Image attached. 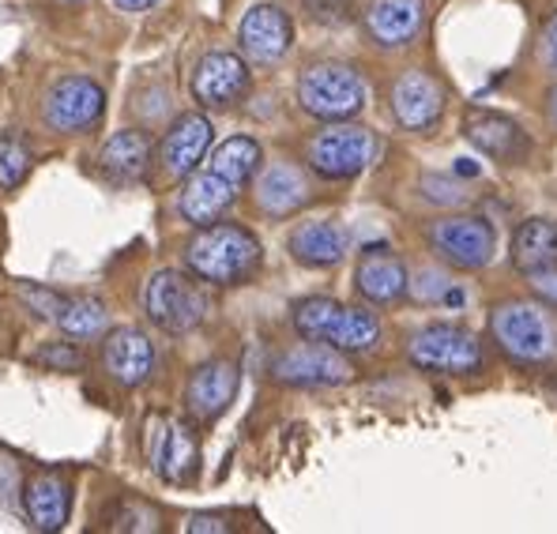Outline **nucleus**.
<instances>
[{
	"label": "nucleus",
	"instance_id": "5701e85b",
	"mask_svg": "<svg viewBox=\"0 0 557 534\" xmlns=\"http://www.w3.org/2000/svg\"><path fill=\"white\" fill-rule=\"evenodd\" d=\"M98 166H102V174L110 181H117V185H133L147 174V166H151V139L144 133H136V128H125V133L110 136L102 147V154H98Z\"/></svg>",
	"mask_w": 557,
	"mask_h": 534
},
{
	"label": "nucleus",
	"instance_id": "ddd939ff",
	"mask_svg": "<svg viewBox=\"0 0 557 534\" xmlns=\"http://www.w3.org/2000/svg\"><path fill=\"white\" fill-rule=\"evenodd\" d=\"M211 133H215V128H211V121L203 117V113H182V117L170 125V133L159 147L162 170H166L170 177L196 174V166H200L211 147Z\"/></svg>",
	"mask_w": 557,
	"mask_h": 534
},
{
	"label": "nucleus",
	"instance_id": "a878e982",
	"mask_svg": "<svg viewBox=\"0 0 557 534\" xmlns=\"http://www.w3.org/2000/svg\"><path fill=\"white\" fill-rule=\"evenodd\" d=\"M347 237L335 223H301L290 234V252L298 264L306 268H332L343 260Z\"/></svg>",
	"mask_w": 557,
	"mask_h": 534
},
{
	"label": "nucleus",
	"instance_id": "2f4dec72",
	"mask_svg": "<svg viewBox=\"0 0 557 534\" xmlns=\"http://www.w3.org/2000/svg\"><path fill=\"white\" fill-rule=\"evenodd\" d=\"M20 298L27 301V306H35V312H42V316L53 320L57 312H61V294L46 290V286H20Z\"/></svg>",
	"mask_w": 557,
	"mask_h": 534
},
{
	"label": "nucleus",
	"instance_id": "c9c22d12",
	"mask_svg": "<svg viewBox=\"0 0 557 534\" xmlns=\"http://www.w3.org/2000/svg\"><path fill=\"white\" fill-rule=\"evenodd\" d=\"M535 290L543 294L546 301H554L557 306V271H535Z\"/></svg>",
	"mask_w": 557,
	"mask_h": 534
},
{
	"label": "nucleus",
	"instance_id": "f3484780",
	"mask_svg": "<svg viewBox=\"0 0 557 534\" xmlns=\"http://www.w3.org/2000/svg\"><path fill=\"white\" fill-rule=\"evenodd\" d=\"M154 430V448H151V463L154 471L162 474L174 486H185V482L196 479V463H200V448H196V437L185 422H151Z\"/></svg>",
	"mask_w": 557,
	"mask_h": 534
},
{
	"label": "nucleus",
	"instance_id": "72a5a7b5",
	"mask_svg": "<svg viewBox=\"0 0 557 534\" xmlns=\"http://www.w3.org/2000/svg\"><path fill=\"white\" fill-rule=\"evenodd\" d=\"M422 193H425V200H433V203H460L463 200V188L456 185L453 177H425L422 181Z\"/></svg>",
	"mask_w": 557,
	"mask_h": 534
},
{
	"label": "nucleus",
	"instance_id": "b1692460",
	"mask_svg": "<svg viewBox=\"0 0 557 534\" xmlns=\"http://www.w3.org/2000/svg\"><path fill=\"white\" fill-rule=\"evenodd\" d=\"M309 200V181L290 162H275L257 181V203L268 215H290Z\"/></svg>",
	"mask_w": 557,
	"mask_h": 534
},
{
	"label": "nucleus",
	"instance_id": "9d476101",
	"mask_svg": "<svg viewBox=\"0 0 557 534\" xmlns=\"http://www.w3.org/2000/svg\"><path fill=\"white\" fill-rule=\"evenodd\" d=\"M430 241L448 264L467 268V271L486 268L490 257H494V245H497L490 223H482V219H474V215L437 219V223L430 226Z\"/></svg>",
	"mask_w": 557,
	"mask_h": 534
},
{
	"label": "nucleus",
	"instance_id": "f257e3e1",
	"mask_svg": "<svg viewBox=\"0 0 557 534\" xmlns=\"http://www.w3.org/2000/svg\"><path fill=\"white\" fill-rule=\"evenodd\" d=\"M185 264L196 278L237 286L260 268V241L237 223H211L185 245Z\"/></svg>",
	"mask_w": 557,
	"mask_h": 534
},
{
	"label": "nucleus",
	"instance_id": "7c9ffc66",
	"mask_svg": "<svg viewBox=\"0 0 557 534\" xmlns=\"http://www.w3.org/2000/svg\"><path fill=\"white\" fill-rule=\"evenodd\" d=\"M407 290H411L414 298H422V301H445L448 290H453V283H448L445 275L422 271V275H418V283H407Z\"/></svg>",
	"mask_w": 557,
	"mask_h": 534
},
{
	"label": "nucleus",
	"instance_id": "c85d7f7f",
	"mask_svg": "<svg viewBox=\"0 0 557 534\" xmlns=\"http://www.w3.org/2000/svg\"><path fill=\"white\" fill-rule=\"evenodd\" d=\"M30 151L27 144H23L20 136L12 133H0V188L4 193H12V188H20L23 181L30 174Z\"/></svg>",
	"mask_w": 557,
	"mask_h": 534
},
{
	"label": "nucleus",
	"instance_id": "473e14b6",
	"mask_svg": "<svg viewBox=\"0 0 557 534\" xmlns=\"http://www.w3.org/2000/svg\"><path fill=\"white\" fill-rule=\"evenodd\" d=\"M38 365H53V369H79V350L69 343H49L35 355Z\"/></svg>",
	"mask_w": 557,
	"mask_h": 534
},
{
	"label": "nucleus",
	"instance_id": "a211bd4d",
	"mask_svg": "<svg viewBox=\"0 0 557 534\" xmlns=\"http://www.w3.org/2000/svg\"><path fill=\"white\" fill-rule=\"evenodd\" d=\"M237 185H231L226 177H219L215 170H203V174H188L177 211L185 215V223L193 226H211L226 215V208L234 203Z\"/></svg>",
	"mask_w": 557,
	"mask_h": 534
},
{
	"label": "nucleus",
	"instance_id": "393cba45",
	"mask_svg": "<svg viewBox=\"0 0 557 534\" xmlns=\"http://www.w3.org/2000/svg\"><path fill=\"white\" fill-rule=\"evenodd\" d=\"M512 264L528 275L557 268V223L550 219H528L512 234Z\"/></svg>",
	"mask_w": 557,
	"mask_h": 534
},
{
	"label": "nucleus",
	"instance_id": "c756f323",
	"mask_svg": "<svg viewBox=\"0 0 557 534\" xmlns=\"http://www.w3.org/2000/svg\"><path fill=\"white\" fill-rule=\"evenodd\" d=\"M301 8L321 27H347L355 20V0H301Z\"/></svg>",
	"mask_w": 557,
	"mask_h": 534
},
{
	"label": "nucleus",
	"instance_id": "6e6552de",
	"mask_svg": "<svg viewBox=\"0 0 557 534\" xmlns=\"http://www.w3.org/2000/svg\"><path fill=\"white\" fill-rule=\"evenodd\" d=\"M275 381L294 384V388H332V384H347L355 376L350 361L343 350L327 347V343H301V347L286 350L272 365Z\"/></svg>",
	"mask_w": 557,
	"mask_h": 534
},
{
	"label": "nucleus",
	"instance_id": "0eeeda50",
	"mask_svg": "<svg viewBox=\"0 0 557 534\" xmlns=\"http://www.w3.org/2000/svg\"><path fill=\"white\" fill-rule=\"evenodd\" d=\"M381 144L362 125H332L309 144V166L327 181H343L362 174L376 159Z\"/></svg>",
	"mask_w": 557,
	"mask_h": 534
},
{
	"label": "nucleus",
	"instance_id": "1a4fd4ad",
	"mask_svg": "<svg viewBox=\"0 0 557 534\" xmlns=\"http://www.w3.org/2000/svg\"><path fill=\"white\" fill-rule=\"evenodd\" d=\"M106 90L87 76H64L46 95V125L53 133H84L102 121Z\"/></svg>",
	"mask_w": 557,
	"mask_h": 534
},
{
	"label": "nucleus",
	"instance_id": "412c9836",
	"mask_svg": "<svg viewBox=\"0 0 557 534\" xmlns=\"http://www.w3.org/2000/svg\"><path fill=\"white\" fill-rule=\"evenodd\" d=\"M463 136L471 139L479 151L494 154L502 162H516L528 154V136L520 133V125L502 113H486V110H474L471 117L463 121Z\"/></svg>",
	"mask_w": 557,
	"mask_h": 534
},
{
	"label": "nucleus",
	"instance_id": "f03ea898",
	"mask_svg": "<svg viewBox=\"0 0 557 534\" xmlns=\"http://www.w3.org/2000/svg\"><path fill=\"white\" fill-rule=\"evenodd\" d=\"M294 327H298L301 339L327 343V347L347 350V355L373 350L376 339H381V324H376L373 312L343 306V301H332V298L298 301V306H294Z\"/></svg>",
	"mask_w": 557,
	"mask_h": 534
},
{
	"label": "nucleus",
	"instance_id": "58836bf2",
	"mask_svg": "<svg viewBox=\"0 0 557 534\" xmlns=\"http://www.w3.org/2000/svg\"><path fill=\"white\" fill-rule=\"evenodd\" d=\"M550 117H554V125H557V90L550 95Z\"/></svg>",
	"mask_w": 557,
	"mask_h": 534
},
{
	"label": "nucleus",
	"instance_id": "39448f33",
	"mask_svg": "<svg viewBox=\"0 0 557 534\" xmlns=\"http://www.w3.org/2000/svg\"><path fill=\"white\" fill-rule=\"evenodd\" d=\"M490 332L497 347L516 361H546L557 343L550 316L531 301H502L490 312Z\"/></svg>",
	"mask_w": 557,
	"mask_h": 534
},
{
	"label": "nucleus",
	"instance_id": "9b49d317",
	"mask_svg": "<svg viewBox=\"0 0 557 534\" xmlns=\"http://www.w3.org/2000/svg\"><path fill=\"white\" fill-rule=\"evenodd\" d=\"M249 90V69L237 53H208L193 72V95L200 105L211 110H226V105L242 102Z\"/></svg>",
	"mask_w": 557,
	"mask_h": 534
},
{
	"label": "nucleus",
	"instance_id": "4468645a",
	"mask_svg": "<svg viewBox=\"0 0 557 534\" xmlns=\"http://www.w3.org/2000/svg\"><path fill=\"white\" fill-rule=\"evenodd\" d=\"M237 396V365L234 361H208L188 376L185 407L196 422H215Z\"/></svg>",
	"mask_w": 557,
	"mask_h": 534
},
{
	"label": "nucleus",
	"instance_id": "423d86ee",
	"mask_svg": "<svg viewBox=\"0 0 557 534\" xmlns=\"http://www.w3.org/2000/svg\"><path fill=\"white\" fill-rule=\"evenodd\" d=\"M407 355L418 369H430V373H479L482 369V347L471 332L456 324H430L422 332L411 335L407 343Z\"/></svg>",
	"mask_w": 557,
	"mask_h": 534
},
{
	"label": "nucleus",
	"instance_id": "aec40b11",
	"mask_svg": "<svg viewBox=\"0 0 557 534\" xmlns=\"http://www.w3.org/2000/svg\"><path fill=\"white\" fill-rule=\"evenodd\" d=\"M425 20V0H373L366 12V27H370L376 46H407L422 30Z\"/></svg>",
	"mask_w": 557,
	"mask_h": 534
},
{
	"label": "nucleus",
	"instance_id": "6ab92c4d",
	"mask_svg": "<svg viewBox=\"0 0 557 534\" xmlns=\"http://www.w3.org/2000/svg\"><path fill=\"white\" fill-rule=\"evenodd\" d=\"M72 489L61 474H35L23 486V512L35 531H61L69 523Z\"/></svg>",
	"mask_w": 557,
	"mask_h": 534
},
{
	"label": "nucleus",
	"instance_id": "bb28decb",
	"mask_svg": "<svg viewBox=\"0 0 557 534\" xmlns=\"http://www.w3.org/2000/svg\"><path fill=\"white\" fill-rule=\"evenodd\" d=\"M208 170H215L219 177H226L231 185L242 188L245 181L260 170V144L249 136H231L226 144H219L215 151H211Z\"/></svg>",
	"mask_w": 557,
	"mask_h": 534
},
{
	"label": "nucleus",
	"instance_id": "cd10ccee",
	"mask_svg": "<svg viewBox=\"0 0 557 534\" xmlns=\"http://www.w3.org/2000/svg\"><path fill=\"white\" fill-rule=\"evenodd\" d=\"M53 324L61 327L69 339H91V335H102L106 309H102V301H95V298H64Z\"/></svg>",
	"mask_w": 557,
	"mask_h": 534
},
{
	"label": "nucleus",
	"instance_id": "2eb2a0df",
	"mask_svg": "<svg viewBox=\"0 0 557 534\" xmlns=\"http://www.w3.org/2000/svg\"><path fill=\"white\" fill-rule=\"evenodd\" d=\"M102 365L121 388H136L151 376L154 369V347L139 327H117L102 343Z\"/></svg>",
	"mask_w": 557,
	"mask_h": 534
},
{
	"label": "nucleus",
	"instance_id": "f8f14e48",
	"mask_svg": "<svg viewBox=\"0 0 557 534\" xmlns=\"http://www.w3.org/2000/svg\"><path fill=\"white\" fill-rule=\"evenodd\" d=\"M441 110H445V87L425 72H404L392 84V113L411 133H425L437 125Z\"/></svg>",
	"mask_w": 557,
	"mask_h": 534
},
{
	"label": "nucleus",
	"instance_id": "4be33fe9",
	"mask_svg": "<svg viewBox=\"0 0 557 534\" xmlns=\"http://www.w3.org/2000/svg\"><path fill=\"white\" fill-rule=\"evenodd\" d=\"M355 286L362 298H370L373 306H388V301H399L407 294V268L399 257L384 249H373L358 260L355 271Z\"/></svg>",
	"mask_w": 557,
	"mask_h": 534
},
{
	"label": "nucleus",
	"instance_id": "f704fd0d",
	"mask_svg": "<svg viewBox=\"0 0 557 534\" xmlns=\"http://www.w3.org/2000/svg\"><path fill=\"white\" fill-rule=\"evenodd\" d=\"M543 64L546 69H557V12L546 20V27H543Z\"/></svg>",
	"mask_w": 557,
	"mask_h": 534
},
{
	"label": "nucleus",
	"instance_id": "e433bc0d",
	"mask_svg": "<svg viewBox=\"0 0 557 534\" xmlns=\"http://www.w3.org/2000/svg\"><path fill=\"white\" fill-rule=\"evenodd\" d=\"M188 531H226V523H223V520H215V516H193Z\"/></svg>",
	"mask_w": 557,
	"mask_h": 534
},
{
	"label": "nucleus",
	"instance_id": "20e7f679",
	"mask_svg": "<svg viewBox=\"0 0 557 534\" xmlns=\"http://www.w3.org/2000/svg\"><path fill=\"white\" fill-rule=\"evenodd\" d=\"M144 312L151 316L154 327H162V332L185 335L203 324V316H208V298H203V290L188 275L166 268V271H154V275L147 278Z\"/></svg>",
	"mask_w": 557,
	"mask_h": 534
},
{
	"label": "nucleus",
	"instance_id": "4c0bfd02",
	"mask_svg": "<svg viewBox=\"0 0 557 534\" xmlns=\"http://www.w3.org/2000/svg\"><path fill=\"white\" fill-rule=\"evenodd\" d=\"M113 4H117L121 12H147V8H154L159 0H113Z\"/></svg>",
	"mask_w": 557,
	"mask_h": 534
},
{
	"label": "nucleus",
	"instance_id": "dca6fc26",
	"mask_svg": "<svg viewBox=\"0 0 557 534\" xmlns=\"http://www.w3.org/2000/svg\"><path fill=\"white\" fill-rule=\"evenodd\" d=\"M237 42H242V49L252 57V61L268 64V61H278V57L290 49L294 27H290V20H286L283 8L257 4L245 12L242 27H237Z\"/></svg>",
	"mask_w": 557,
	"mask_h": 534
},
{
	"label": "nucleus",
	"instance_id": "7ed1b4c3",
	"mask_svg": "<svg viewBox=\"0 0 557 534\" xmlns=\"http://www.w3.org/2000/svg\"><path fill=\"white\" fill-rule=\"evenodd\" d=\"M298 102L321 121H350L366 105V84L350 64H313L298 79Z\"/></svg>",
	"mask_w": 557,
	"mask_h": 534
}]
</instances>
